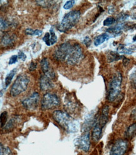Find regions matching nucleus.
<instances>
[{
    "label": "nucleus",
    "instance_id": "nucleus-20",
    "mask_svg": "<svg viewBox=\"0 0 136 155\" xmlns=\"http://www.w3.org/2000/svg\"><path fill=\"white\" fill-rule=\"evenodd\" d=\"M10 22L3 17H0V35L6 31L10 27Z\"/></svg>",
    "mask_w": 136,
    "mask_h": 155
},
{
    "label": "nucleus",
    "instance_id": "nucleus-9",
    "mask_svg": "<svg viewBox=\"0 0 136 155\" xmlns=\"http://www.w3.org/2000/svg\"><path fill=\"white\" fill-rule=\"evenodd\" d=\"M78 148L84 152H88L90 149L91 141L90 134L88 131L84 132V133L79 137L77 141Z\"/></svg>",
    "mask_w": 136,
    "mask_h": 155
},
{
    "label": "nucleus",
    "instance_id": "nucleus-21",
    "mask_svg": "<svg viewBox=\"0 0 136 155\" xmlns=\"http://www.w3.org/2000/svg\"><path fill=\"white\" fill-rule=\"evenodd\" d=\"M124 57V56L120 55L118 53L115 52V51H110L108 54L107 59L109 62H114L115 61H117V60L123 58Z\"/></svg>",
    "mask_w": 136,
    "mask_h": 155
},
{
    "label": "nucleus",
    "instance_id": "nucleus-39",
    "mask_svg": "<svg viewBox=\"0 0 136 155\" xmlns=\"http://www.w3.org/2000/svg\"><path fill=\"white\" fill-rule=\"evenodd\" d=\"M133 41H136V35L133 37Z\"/></svg>",
    "mask_w": 136,
    "mask_h": 155
},
{
    "label": "nucleus",
    "instance_id": "nucleus-5",
    "mask_svg": "<svg viewBox=\"0 0 136 155\" xmlns=\"http://www.w3.org/2000/svg\"><path fill=\"white\" fill-rule=\"evenodd\" d=\"M30 82L29 77L25 74H21L13 84L10 89V94L13 97H16L27 90Z\"/></svg>",
    "mask_w": 136,
    "mask_h": 155
},
{
    "label": "nucleus",
    "instance_id": "nucleus-1",
    "mask_svg": "<svg viewBox=\"0 0 136 155\" xmlns=\"http://www.w3.org/2000/svg\"><path fill=\"white\" fill-rule=\"evenodd\" d=\"M83 58V49L78 44H72L69 41L66 42L63 53V62L75 65L80 64Z\"/></svg>",
    "mask_w": 136,
    "mask_h": 155
},
{
    "label": "nucleus",
    "instance_id": "nucleus-34",
    "mask_svg": "<svg viewBox=\"0 0 136 155\" xmlns=\"http://www.w3.org/2000/svg\"><path fill=\"white\" fill-rule=\"evenodd\" d=\"M129 15L127 14H121L120 16H118V20L119 21H124L126 19L128 18Z\"/></svg>",
    "mask_w": 136,
    "mask_h": 155
},
{
    "label": "nucleus",
    "instance_id": "nucleus-35",
    "mask_svg": "<svg viewBox=\"0 0 136 155\" xmlns=\"http://www.w3.org/2000/svg\"><path fill=\"white\" fill-rule=\"evenodd\" d=\"M37 68V64L36 62H32L30 63V67H29V70L30 71H35L36 69Z\"/></svg>",
    "mask_w": 136,
    "mask_h": 155
},
{
    "label": "nucleus",
    "instance_id": "nucleus-23",
    "mask_svg": "<svg viewBox=\"0 0 136 155\" xmlns=\"http://www.w3.org/2000/svg\"><path fill=\"white\" fill-rule=\"evenodd\" d=\"M25 33L27 35L40 36L43 32H42V31L40 30H33L32 28H27L25 30Z\"/></svg>",
    "mask_w": 136,
    "mask_h": 155
},
{
    "label": "nucleus",
    "instance_id": "nucleus-28",
    "mask_svg": "<svg viewBox=\"0 0 136 155\" xmlns=\"http://www.w3.org/2000/svg\"><path fill=\"white\" fill-rule=\"evenodd\" d=\"M115 22V19L114 18V17L110 16L107 18L104 21V25L105 26V27H109V26L112 25Z\"/></svg>",
    "mask_w": 136,
    "mask_h": 155
},
{
    "label": "nucleus",
    "instance_id": "nucleus-6",
    "mask_svg": "<svg viewBox=\"0 0 136 155\" xmlns=\"http://www.w3.org/2000/svg\"><path fill=\"white\" fill-rule=\"evenodd\" d=\"M60 99L55 94L46 93L41 100V108L42 110H50L60 105Z\"/></svg>",
    "mask_w": 136,
    "mask_h": 155
},
{
    "label": "nucleus",
    "instance_id": "nucleus-38",
    "mask_svg": "<svg viewBox=\"0 0 136 155\" xmlns=\"http://www.w3.org/2000/svg\"><path fill=\"white\" fill-rule=\"evenodd\" d=\"M132 18L133 19H134V20H135V19H136V13H135V14H133V15H132Z\"/></svg>",
    "mask_w": 136,
    "mask_h": 155
},
{
    "label": "nucleus",
    "instance_id": "nucleus-4",
    "mask_svg": "<svg viewBox=\"0 0 136 155\" xmlns=\"http://www.w3.org/2000/svg\"><path fill=\"white\" fill-rule=\"evenodd\" d=\"M122 75L121 73L117 74L110 82L107 92V100L110 102H114L121 91Z\"/></svg>",
    "mask_w": 136,
    "mask_h": 155
},
{
    "label": "nucleus",
    "instance_id": "nucleus-17",
    "mask_svg": "<svg viewBox=\"0 0 136 155\" xmlns=\"http://www.w3.org/2000/svg\"><path fill=\"white\" fill-rule=\"evenodd\" d=\"M123 30H124V24H118L114 27L108 28L107 30V32L117 36L121 35Z\"/></svg>",
    "mask_w": 136,
    "mask_h": 155
},
{
    "label": "nucleus",
    "instance_id": "nucleus-29",
    "mask_svg": "<svg viewBox=\"0 0 136 155\" xmlns=\"http://www.w3.org/2000/svg\"><path fill=\"white\" fill-rule=\"evenodd\" d=\"M131 83L132 87L136 89V71L133 72L130 77Z\"/></svg>",
    "mask_w": 136,
    "mask_h": 155
},
{
    "label": "nucleus",
    "instance_id": "nucleus-18",
    "mask_svg": "<svg viewBox=\"0 0 136 155\" xmlns=\"http://www.w3.org/2000/svg\"><path fill=\"white\" fill-rule=\"evenodd\" d=\"M136 135V123L131 124L127 129L125 136L127 139H132Z\"/></svg>",
    "mask_w": 136,
    "mask_h": 155
},
{
    "label": "nucleus",
    "instance_id": "nucleus-8",
    "mask_svg": "<svg viewBox=\"0 0 136 155\" xmlns=\"http://www.w3.org/2000/svg\"><path fill=\"white\" fill-rule=\"evenodd\" d=\"M128 141L125 140H118L113 144L109 155H125L128 148Z\"/></svg>",
    "mask_w": 136,
    "mask_h": 155
},
{
    "label": "nucleus",
    "instance_id": "nucleus-22",
    "mask_svg": "<svg viewBox=\"0 0 136 155\" xmlns=\"http://www.w3.org/2000/svg\"><path fill=\"white\" fill-rule=\"evenodd\" d=\"M16 73V68H13V69L8 74L6 78H5V87H7L8 85H9L13 78V77Z\"/></svg>",
    "mask_w": 136,
    "mask_h": 155
},
{
    "label": "nucleus",
    "instance_id": "nucleus-15",
    "mask_svg": "<svg viewBox=\"0 0 136 155\" xmlns=\"http://www.w3.org/2000/svg\"><path fill=\"white\" fill-rule=\"evenodd\" d=\"M43 41L46 43L47 46H51L54 45L57 41V37L56 35L55 31L53 28H50V31L46 33L43 37Z\"/></svg>",
    "mask_w": 136,
    "mask_h": 155
},
{
    "label": "nucleus",
    "instance_id": "nucleus-25",
    "mask_svg": "<svg viewBox=\"0 0 136 155\" xmlns=\"http://www.w3.org/2000/svg\"><path fill=\"white\" fill-rule=\"evenodd\" d=\"M36 3L43 8H49L52 6L55 2L53 1H36Z\"/></svg>",
    "mask_w": 136,
    "mask_h": 155
},
{
    "label": "nucleus",
    "instance_id": "nucleus-36",
    "mask_svg": "<svg viewBox=\"0 0 136 155\" xmlns=\"http://www.w3.org/2000/svg\"><path fill=\"white\" fill-rule=\"evenodd\" d=\"M131 117H132V119L136 120V107L134 109H133V110L132 111Z\"/></svg>",
    "mask_w": 136,
    "mask_h": 155
},
{
    "label": "nucleus",
    "instance_id": "nucleus-14",
    "mask_svg": "<svg viewBox=\"0 0 136 155\" xmlns=\"http://www.w3.org/2000/svg\"><path fill=\"white\" fill-rule=\"evenodd\" d=\"M16 37L14 34H5L0 41V46L6 48L13 45L16 41Z\"/></svg>",
    "mask_w": 136,
    "mask_h": 155
},
{
    "label": "nucleus",
    "instance_id": "nucleus-24",
    "mask_svg": "<svg viewBox=\"0 0 136 155\" xmlns=\"http://www.w3.org/2000/svg\"><path fill=\"white\" fill-rule=\"evenodd\" d=\"M0 155H12V152L8 146L0 143Z\"/></svg>",
    "mask_w": 136,
    "mask_h": 155
},
{
    "label": "nucleus",
    "instance_id": "nucleus-33",
    "mask_svg": "<svg viewBox=\"0 0 136 155\" xmlns=\"http://www.w3.org/2000/svg\"><path fill=\"white\" fill-rule=\"evenodd\" d=\"M18 58H19V59L22 60V61H25V60H26V58H27V56H26V55H25V54L23 52V51H20L19 52Z\"/></svg>",
    "mask_w": 136,
    "mask_h": 155
},
{
    "label": "nucleus",
    "instance_id": "nucleus-3",
    "mask_svg": "<svg viewBox=\"0 0 136 155\" xmlns=\"http://www.w3.org/2000/svg\"><path fill=\"white\" fill-rule=\"evenodd\" d=\"M81 17V12L78 10H73L66 14L64 18L58 25L57 29L61 32H66L71 30L78 23Z\"/></svg>",
    "mask_w": 136,
    "mask_h": 155
},
{
    "label": "nucleus",
    "instance_id": "nucleus-13",
    "mask_svg": "<svg viewBox=\"0 0 136 155\" xmlns=\"http://www.w3.org/2000/svg\"><path fill=\"white\" fill-rule=\"evenodd\" d=\"M92 128V139L95 142H97L101 139L102 136V130H103V127L98 122V118H97L96 121Z\"/></svg>",
    "mask_w": 136,
    "mask_h": 155
},
{
    "label": "nucleus",
    "instance_id": "nucleus-12",
    "mask_svg": "<svg viewBox=\"0 0 136 155\" xmlns=\"http://www.w3.org/2000/svg\"><path fill=\"white\" fill-rule=\"evenodd\" d=\"M20 120L19 116H14L12 118H11L6 124L2 127V132L3 133H10L12 131H13L14 129L16 127V126L18 124Z\"/></svg>",
    "mask_w": 136,
    "mask_h": 155
},
{
    "label": "nucleus",
    "instance_id": "nucleus-27",
    "mask_svg": "<svg viewBox=\"0 0 136 155\" xmlns=\"http://www.w3.org/2000/svg\"><path fill=\"white\" fill-rule=\"evenodd\" d=\"M118 50L120 51V53L124 54H132L133 53V51L131 49L129 48H126L125 45H121L120 47H118Z\"/></svg>",
    "mask_w": 136,
    "mask_h": 155
},
{
    "label": "nucleus",
    "instance_id": "nucleus-2",
    "mask_svg": "<svg viewBox=\"0 0 136 155\" xmlns=\"http://www.w3.org/2000/svg\"><path fill=\"white\" fill-rule=\"evenodd\" d=\"M53 117L63 130L68 133H76L78 131V124L77 122L67 113L63 110H55Z\"/></svg>",
    "mask_w": 136,
    "mask_h": 155
},
{
    "label": "nucleus",
    "instance_id": "nucleus-7",
    "mask_svg": "<svg viewBox=\"0 0 136 155\" xmlns=\"http://www.w3.org/2000/svg\"><path fill=\"white\" fill-rule=\"evenodd\" d=\"M40 100V96L38 92H33L30 96L24 99L22 104L23 107L28 110H36L38 107L39 102Z\"/></svg>",
    "mask_w": 136,
    "mask_h": 155
},
{
    "label": "nucleus",
    "instance_id": "nucleus-30",
    "mask_svg": "<svg viewBox=\"0 0 136 155\" xmlns=\"http://www.w3.org/2000/svg\"><path fill=\"white\" fill-rule=\"evenodd\" d=\"M76 2L71 0V1H67L64 5V10H70L74 6Z\"/></svg>",
    "mask_w": 136,
    "mask_h": 155
},
{
    "label": "nucleus",
    "instance_id": "nucleus-16",
    "mask_svg": "<svg viewBox=\"0 0 136 155\" xmlns=\"http://www.w3.org/2000/svg\"><path fill=\"white\" fill-rule=\"evenodd\" d=\"M108 116H109V107L108 106H105L101 110L100 117L98 118L99 123L103 128L106 125L108 121Z\"/></svg>",
    "mask_w": 136,
    "mask_h": 155
},
{
    "label": "nucleus",
    "instance_id": "nucleus-19",
    "mask_svg": "<svg viewBox=\"0 0 136 155\" xmlns=\"http://www.w3.org/2000/svg\"><path fill=\"white\" fill-rule=\"evenodd\" d=\"M110 37H110L107 33H102V34H101V35H100L95 38L94 44L95 46H99L100 45L104 43L105 41L108 40Z\"/></svg>",
    "mask_w": 136,
    "mask_h": 155
},
{
    "label": "nucleus",
    "instance_id": "nucleus-11",
    "mask_svg": "<svg viewBox=\"0 0 136 155\" xmlns=\"http://www.w3.org/2000/svg\"><path fill=\"white\" fill-rule=\"evenodd\" d=\"M39 85L40 89L43 91H47L52 89L54 86L53 80L45 75L40 77L39 80Z\"/></svg>",
    "mask_w": 136,
    "mask_h": 155
},
{
    "label": "nucleus",
    "instance_id": "nucleus-37",
    "mask_svg": "<svg viewBox=\"0 0 136 155\" xmlns=\"http://www.w3.org/2000/svg\"><path fill=\"white\" fill-rule=\"evenodd\" d=\"M8 1H0V9L3 8L5 6L8 5Z\"/></svg>",
    "mask_w": 136,
    "mask_h": 155
},
{
    "label": "nucleus",
    "instance_id": "nucleus-10",
    "mask_svg": "<svg viewBox=\"0 0 136 155\" xmlns=\"http://www.w3.org/2000/svg\"><path fill=\"white\" fill-rule=\"evenodd\" d=\"M40 65H41L42 72H44V75L49 77L50 79L53 80L55 78L56 75H55L54 71L53 69V68L50 67L48 59L46 58L42 59L40 62Z\"/></svg>",
    "mask_w": 136,
    "mask_h": 155
},
{
    "label": "nucleus",
    "instance_id": "nucleus-26",
    "mask_svg": "<svg viewBox=\"0 0 136 155\" xmlns=\"http://www.w3.org/2000/svg\"><path fill=\"white\" fill-rule=\"evenodd\" d=\"M7 119H8V113L7 112L5 111L3 113H2L1 116H0V125L1 127H3L6 123H7Z\"/></svg>",
    "mask_w": 136,
    "mask_h": 155
},
{
    "label": "nucleus",
    "instance_id": "nucleus-32",
    "mask_svg": "<svg viewBox=\"0 0 136 155\" xmlns=\"http://www.w3.org/2000/svg\"><path fill=\"white\" fill-rule=\"evenodd\" d=\"M91 39L89 37H86L84 38V40H83V43L84 44V45H86L87 47H90L91 45Z\"/></svg>",
    "mask_w": 136,
    "mask_h": 155
},
{
    "label": "nucleus",
    "instance_id": "nucleus-31",
    "mask_svg": "<svg viewBox=\"0 0 136 155\" xmlns=\"http://www.w3.org/2000/svg\"><path fill=\"white\" fill-rule=\"evenodd\" d=\"M17 60H18V55L12 56L9 60V65H12L16 63L17 62Z\"/></svg>",
    "mask_w": 136,
    "mask_h": 155
}]
</instances>
